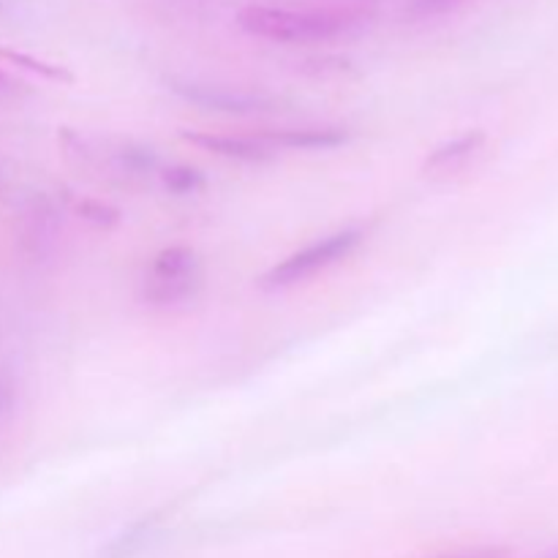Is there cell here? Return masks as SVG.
Listing matches in <instances>:
<instances>
[{
	"label": "cell",
	"mask_w": 558,
	"mask_h": 558,
	"mask_svg": "<svg viewBox=\"0 0 558 558\" xmlns=\"http://www.w3.org/2000/svg\"><path fill=\"white\" fill-rule=\"evenodd\" d=\"M161 180H163V185H167V189L172 191V194H178V196L196 194V191L205 185V174H202L199 169H194V167H183V163L163 169Z\"/></svg>",
	"instance_id": "cell-11"
},
{
	"label": "cell",
	"mask_w": 558,
	"mask_h": 558,
	"mask_svg": "<svg viewBox=\"0 0 558 558\" xmlns=\"http://www.w3.org/2000/svg\"><path fill=\"white\" fill-rule=\"evenodd\" d=\"M371 22L363 5H325V9H289V5L251 3L238 11L240 31L272 44H325L354 36Z\"/></svg>",
	"instance_id": "cell-1"
},
{
	"label": "cell",
	"mask_w": 558,
	"mask_h": 558,
	"mask_svg": "<svg viewBox=\"0 0 558 558\" xmlns=\"http://www.w3.org/2000/svg\"><path fill=\"white\" fill-rule=\"evenodd\" d=\"M466 0H414L412 9H409V14L412 16H439V14H447V11L458 9V5H463Z\"/></svg>",
	"instance_id": "cell-14"
},
{
	"label": "cell",
	"mask_w": 558,
	"mask_h": 558,
	"mask_svg": "<svg viewBox=\"0 0 558 558\" xmlns=\"http://www.w3.org/2000/svg\"><path fill=\"white\" fill-rule=\"evenodd\" d=\"M185 142L213 156L243 163H267L278 156L276 147L262 134H210V131H183Z\"/></svg>",
	"instance_id": "cell-4"
},
{
	"label": "cell",
	"mask_w": 558,
	"mask_h": 558,
	"mask_svg": "<svg viewBox=\"0 0 558 558\" xmlns=\"http://www.w3.org/2000/svg\"><path fill=\"white\" fill-rule=\"evenodd\" d=\"M262 136L276 150H336V147L349 142V131L338 129V125H325V129L262 131Z\"/></svg>",
	"instance_id": "cell-6"
},
{
	"label": "cell",
	"mask_w": 558,
	"mask_h": 558,
	"mask_svg": "<svg viewBox=\"0 0 558 558\" xmlns=\"http://www.w3.org/2000/svg\"><path fill=\"white\" fill-rule=\"evenodd\" d=\"M76 213H80L85 221H90L93 227H114V223H120V210L118 207L107 205V202L101 199H82L80 205H76Z\"/></svg>",
	"instance_id": "cell-13"
},
{
	"label": "cell",
	"mask_w": 558,
	"mask_h": 558,
	"mask_svg": "<svg viewBox=\"0 0 558 558\" xmlns=\"http://www.w3.org/2000/svg\"><path fill=\"white\" fill-rule=\"evenodd\" d=\"M169 90L180 96L183 101L196 104L202 109H213V112L227 114H254V112H270L272 98L262 96V93L234 90L227 85H210V82L196 80H169Z\"/></svg>",
	"instance_id": "cell-3"
},
{
	"label": "cell",
	"mask_w": 558,
	"mask_h": 558,
	"mask_svg": "<svg viewBox=\"0 0 558 558\" xmlns=\"http://www.w3.org/2000/svg\"><path fill=\"white\" fill-rule=\"evenodd\" d=\"M0 60H5V63L16 65V69H22V71H31V74L41 76V80L65 82V85H69V82H74V74H71L69 69H63V65H58V63H49V60L36 58V54L20 52V49L0 47Z\"/></svg>",
	"instance_id": "cell-9"
},
{
	"label": "cell",
	"mask_w": 558,
	"mask_h": 558,
	"mask_svg": "<svg viewBox=\"0 0 558 558\" xmlns=\"http://www.w3.org/2000/svg\"><path fill=\"white\" fill-rule=\"evenodd\" d=\"M556 558H558V556H556Z\"/></svg>",
	"instance_id": "cell-18"
},
{
	"label": "cell",
	"mask_w": 558,
	"mask_h": 558,
	"mask_svg": "<svg viewBox=\"0 0 558 558\" xmlns=\"http://www.w3.org/2000/svg\"><path fill=\"white\" fill-rule=\"evenodd\" d=\"M11 407H14V387L0 379V414H9Z\"/></svg>",
	"instance_id": "cell-15"
},
{
	"label": "cell",
	"mask_w": 558,
	"mask_h": 558,
	"mask_svg": "<svg viewBox=\"0 0 558 558\" xmlns=\"http://www.w3.org/2000/svg\"><path fill=\"white\" fill-rule=\"evenodd\" d=\"M156 526H158L156 515H147L142 518V521L131 523L125 532H120L118 537L101 550V558H131L136 550L145 548V543L150 539V534L156 532Z\"/></svg>",
	"instance_id": "cell-8"
},
{
	"label": "cell",
	"mask_w": 558,
	"mask_h": 558,
	"mask_svg": "<svg viewBox=\"0 0 558 558\" xmlns=\"http://www.w3.org/2000/svg\"><path fill=\"white\" fill-rule=\"evenodd\" d=\"M363 240L360 229H341V232H332L327 238L316 240V243L305 245L303 251H294L287 259H281L278 265H272L270 270L262 276V287L265 289H289L298 287V283L308 281L316 272L330 270L332 265L347 259L354 248Z\"/></svg>",
	"instance_id": "cell-2"
},
{
	"label": "cell",
	"mask_w": 558,
	"mask_h": 558,
	"mask_svg": "<svg viewBox=\"0 0 558 558\" xmlns=\"http://www.w3.org/2000/svg\"><path fill=\"white\" fill-rule=\"evenodd\" d=\"M0 82H5V76H3V71H0Z\"/></svg>",
	"instance_id": "cell-17"
},
{
	"label": "cell",
	"mask_w": 558,
	"mask_h": 558,
	"mask_svg": "<svg viewBox=\"0 0 558 558\" xmlns=\"http://www.w3.org/2000/svg\"><path fill=\"white\" fill-rule=\"evenodd\" d=\"M205 272H183V276H147L142 287V298L158 308H172V305L189 303L202 292Z\"/></svg>",
	"instance_id": "cell-5"
},
{
	"label": "cell",
	"mask_w": 558,
	"mask_h": 558,
	"mask_svg": "<svg viewBox=\"0 0 558 558\" xmlns=\"http://www.w3.org/2000/svg\"><path fill=\"white\" fill-rule=\"evenodd\" d=\"M505 550H496V548H485V550H466V554H450V556H441V558H505Z\"/></svg>",
	"instance_id": "cell-16"
},
{
	"label": "cell",
	"mask_w": 558,
	"mask_h": 558,
	"mask_svg": "<svg viewBox=\"0 0 558 558\" xmlns=\"http://www.w3.org/2000/svg\"><path fill=\"white\" fill-rule=\"evenodd\" d=\"M118 167L129 174L156 172L158 156L145 145H123L118 150Z\"/></svg>",
	"instance_id": "cell-12"
},
{
	"label": "cell",
	"mask_w": 558,
	"mask_h": 558,
	"mask_svg": "<svg viewBox=\"0 0 558 558\" xmlns=\"http://www.w3.org/2000/svg\"><path fill=\"white\" fill-rule=\"evenodd\" d=\"M194 270H202L199 254L194 248H189V245H172V248H163L153 259L147 276H183V272Z\"/></svg>",
	"instance_id": "cell-10"
},
{
	"label": "cell",
	"mask_w": 558,
	"mask_h": 558,
	"mask_svg": "<svg viewBox=\"0 0 558 558\" xmlns=\"http://www.w3.org/2000/svg\"><path fill=\"white\" fill-rule=\"evenodd\" d=\"M483 142H485L483 131H466V134H461V136H456V140L445 142V145L434 147V150L428 153V158H425V169L458 167V163L466 161L469 156H474V153L483 147Z\"/></svg>",
	"instance_id": "cell-7"
}]
</instances>
